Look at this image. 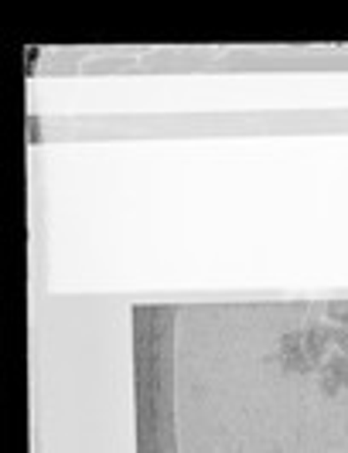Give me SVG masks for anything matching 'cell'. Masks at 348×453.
<instances>
[{"mask_svg":"<svg viewBox=\"0 0 348 453\" xmlns=\"http://www.w3.org/2000/svg\"><path fill=\"white\" fill-rule=\"evenodd\" d=\"M328 314H331L335 320H342V327H348V307H331Z\"/></svg>","mask_w":348,"mask_h":453,"instance_id":"2","label":"cell"},{"mask_svg":"<svg viewBox=\"0 0 348 453\" xmlns=\"http://www.w3.org/2000/svg\"><path fill=\"white\" fill-rule=\"evenodd\" d=\"M335 341H338V348H342V355L348 358V327L345 331H335Z\"/></svg>","mask_w":348,"mask_h":453,"instance_id":"3","label":"cell"},{"mask_svg":"<svg viewBox=\"0 0 348 453\" xmlns=\"http://www.w3.org/2000/svg\"><path fill=\"white\" fill-rule=\"evenodd\" d=\"M321 382H325V392H338L342 386H348V358L345 355H335L331 362L321 368Z\"/></svg>","mask_w":348,"mask_h":453,"instance_id":"1","label":"cell"}]
</instances>
